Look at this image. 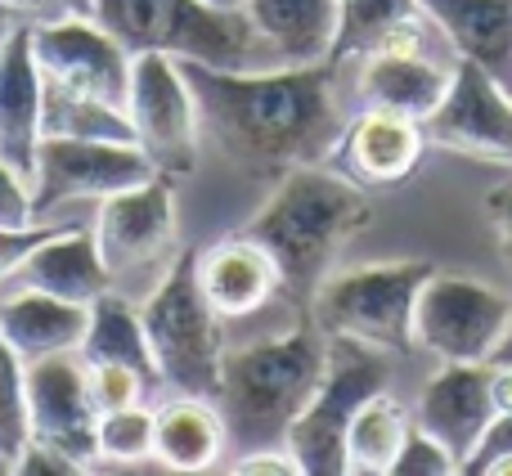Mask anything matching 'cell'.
<instances>
[{
  "label": "cell",
  "instance_id": "1",
  "mask_svg": "<svg viewBox=\"0 0 512 476\" xmlns=\"http://www.w3.org/2000/svg\"><path fill=\"white\" fill-rule=\"evenodd\" d=\"M194 90L203 135L252 176H283L288 167L328 162L342 108H337V63L306 68H207L180 63Z\"/></svg>",
  "mask_w": 512,
  "mask_h": 476
},
{
  "label": "cell",
  "instance_id": "2",
  "mask_svg": "<svg viewBox=\"0 0 512 476\" xmlns=\"http://www.w3.org/2000/svg\"><path fill=\"white\" fill-rule=\"evenodd\" d=\"M373 221V207L360 185L337 176L333 167H288L274 176V189L243 234L274 256L283 297L310 306L315 288L333 274L342 247Z\"/></svg>",
  "mask_w": 512,
  "mask_h": 476
},
{
  "label": "cell",
  "instance_id": "3",
  "mask_svg": "<svg viewBox=\"0 0 512 476\" xmlns=\"http://www.w3.org/2000/svg\"><path fill=\"white\" fill-rule=\"evenodd\" d=\"M328 369V337L315 324H297L288 333L243 342L225 351L216 409L225 418L230 454H248L261 445H288V427L315 396Z\"/></svg>",
  "mask_w": 512,
  "mask_h": 476
},
{
  "label": "cell",
  "instance_id": "4",
  "mask_svg": "<svg viewBox=\"0 0 512 476\" xmlns=\"http://www.w3.org/2000/svg\"><path fill=\"white\" fill-rule=\"evenodd\" d=\"M140 319L158 382H167L171 391H185V396L216 400L225 360V319L198 288V247L176 252V261L158 274L153 292L140 301Z\"/></svg>",
  "mask_w": 512,
  "mask_h": 476
},
{
  "label": "cell",
  "instance_id": "5",
  "mask_svg": "<svg viewBox=\"0 0 512 476\" xmlns=\"http://www.w3.org/2000/svg\"><path fill=\"white\" fill-rule=\"evenodd\" d=\"M95 23L131 54H171L207 68H270L248 18L203 0H95Z\"/></svg>",
  "mask_w": 512,
  "mask_h": 476
},
{
  "label": "cell",
  "instance_id": "6",
  "mask_svg": "<svg viewBox=\"0 0 512 476\" xmlns=\"http://www.w3.org/2000/svg\"><path fill=\"white\" fill-rule=\"evenodd\" d=\"M427 261H373L355 270L328 274L306 306V319L324 337L378 346V351H414V306L427 274Z\"/></svg>",
  "mask_w": 512,
  "mask_h": 476
},
{
  "label": "cell",
  "instance_id": "7",
  "mask_svg": "<svg viewBox=\"0 0 512 476\" xmlns=\"http://www.w3.org/2000/svg\"><path fill=\"white\" fill-rule=\"evenodd\" d=\"M387 351L351 342V337H328V369L319 378L315 396L288 427V450L297 454L306 476H342L346 472V427L351 414L387 387Z\"/></svg>",
  "mask_w": 512,
  "mask_h": 476
},
{
  "label": "cell",
  "instance_id": "8",
  "mask_svg": "<svg viewBox=\"0 0 512 476\" xmlns=\"http://www.w3.org/2000/svg\"><path fill=\"white\" fill-rule=\"evenodd\" d=\"M512 328V297L459 274H427L414 306V346L441 364H486Z\"/></svg>",
  "mask_w": 512,
  "mask_h": 476
},
{
  "label": "cell",
  "instance_id": "9",
  "mask_svg": "<svg viewBox=\"0 0 512 476\" xmlns=\"http://www.w3.org/2000/svg\"><path fill=\"white\" fill-rule=\"evenodd\" d=\"M126 122L135 149L167 180L194 176L198 167V104L185 81V68L171 54H135L131 90H126Z\"/></svg>",
  "mask_w": 512,
  "mask_h": 476
},
{
  "label": "cell",
  "instance_id": "10",
  "mask_svg": "<svg viewBox=\"0 0 512 476\" xmlns=\"http://www.w3.org/2000/svg\"><path fill=\"white\" fill-rule=\"evenodd\" d=\"M158 171L149 167L131 140H81V135H41L32 167V216L59 212V207L104 203L131 185H144Z\"/></svg>",
  "mask_w": 512,
  "mask_h": 476
},
{
  "label": "cell",
  "instance_id": "11",
  "mask_svg": "<svg viewBox=\"0 0 512 476\" xmlns=\"http://www.w3.org/2000/svg\"><path fill=\"white\" fill-rule=\"evenodd\" d=\"M171 185L176 180L149 176L144 185H131L99 203L95 238L113 279L144 270L162 274L176 261L180 234H176V189Z\"/></svg>",
  "mask_w": 512,
  "mask_h": 476
},
{
  "label": "cell",
  "instance_id": "12",
  "mask_svg": "<svg viewBox=\"0 0 512 476\" xmlns=\"http://www.w3.org/2000/svg\"><path fill=\"white\" fill-rule=\"evenodd\" d=\"M423 126L436 149L512 171V90L486 77L477 63L454 59L450 90Z\"/></svg>",
  "mask_w": 512,
  "mask_h": 476
},
{
  "label": "cell",
  "instance_id": "13",
  "mask_svg": "<svg viewBox=\"0 0 512 476\" xmlns=\"http://www.w3.org/2000/svg\"><path fill=\"white\" fill-rule=\"evenodd\" d=\"M32 54L50 86H63V90H72V95L104 99V104H113V108H126L135 54L126 50L108 27H99L95 18L36 23Z\"/></svg>",
  "mask_w": 512,
  "mask_h": 476
},
{
  "label": "cell",
  "instance_id": "14",
  "mask_svg": "<svg viewBox=\"0 0 512 476\" xmlns=\"http://www.w3.org/2000/svg\"><path fill=\"white\" fill-rule=\"evenodd\" d=\"M427 149L432 140L418 117L387 113V108H355L337 131L328 162L337 176L360 189H396L423 167Z\"/></svg>",
  "mask_w": 512,
  "mask_h": 476
},
{
  "label": "cell",
  "instance_id": "15",
  "mask_svg": "<svg viewBox=\"0 0 512 476\" xmlns=\"http://www.w3.org/2000/svg\"><path fill=\"white\" fill-rule=\"evenodd\" d=\"M27 414H32V441L54 445L81 472L95 468L99 409L90 400L81 351H59L27 364Z\"/></svg>",
  "mask_w": 512,
  "mask_h": 476
},
{
  "label": "cell",
  "instance_id": "16",
  "mask_svg": "<svg viewBox=\"0 0 512 476\" xmlns=\"http://www.w3.org/2000/svg\"><path fill=\"white\" fill-rule=\"evenodd\" d=\"M45 135V81L32 54V27L9 18L0 36V158L32 185Z\"/></svg>",
  "mask_w": 512,
  "mask_h": 476
},
{
  "label": "cell",
  "instance_id": "17",
  "mask_svg": "<svg viewBox=\"0 0 512 476\" xmlns=\"http://www.w3.org/2000/svg\"><path fill=\"white\" fill-rule=\"evenodd\" d=\"M495 400H490V360L486 364H441L432 382L423 387L414 409V427L445 445L459 459V472L468 468L472 450L481 445L486 427L495 423Z\"/></svg>",
  "mask_w": 512,
  "mask_h": 476
},
{
  "label": "cell",
  "instance_id": "18",
  "mask_svg": "<svg viewBox=\"0 0 512 476\" xmlns=\"http://www.w3.org/2000/svg\"><path fill=\"white\" fill-rule=\"evenodd\" d=\"M198 288L221 319H248L283 292L279 265L256 238L234 234L212 247H198Z\"/></svg>",
  "mask_w": 512,
  "mask_h": 476
},
{
  "label": "cell",
  "instance_id": "19",
  "mask_svg": "<svg viewBox=\"0 0 512 476\" xmlns=\"http://www.w3.org/2000/svg\"><path fill=\"white\" fill-rule=\"evenodd\" d=\"M454 77V59H436L432 50L369 54L355 72V108H387V113L427 117L441 108Z\"/></svg>",
  "mask_w": 512,
  "mask_h": 476
},
{
  "label": "cell",
  "instance_id": "20",
  "mask_svg": "<svg viewBox=\"0 0 512 476\" xmlns=\"http://www.w3.org/2000/svg\"><path fill=\"white\" fill-rule=\"evenodd\" d=\"M450 59L477 63L512 90V0H418Z\"/></svg>",
  "mask_w": 512,
  "mask_h": 476
},
{
  "label": "cell",
  "instance_id": "21",
  "mask_svg": "<svg viewBox=\"0 0 512 476\" xmlns=\"http://www.w3.org/2000/svg\"><path fill=\"white\" fill-rule=\"evenodd\" d=\"M243 18L270 68H306L333 59L337 0H248Z\"/></svg>",
  "mask_w": 512,
  "mask_h": 476
},
{
  "label": "cell",
  "instance_id": "22",
  "mask_svg": "<svg viewBox=\"0 0 512 476\" xmlns=\"http://www.w3.org/2000/svg\"><path fill=\"white\" fill-rule=\"evenodd\" d=\"M14 279L23 288H41L50 297L77 301V306H90L95 297H104L113 288V274L104 265L95 230H72V225H59L50 238H41L18 261Z\"/></svg>",
  "mask_w": 512,
  "mask_h": 476
},
{
  "label": "cell",
  "instance_id": "23",
  "mask_svg": "<svg viewBox=\"0 0 512 476\" xmlns=\"http://www.w3.org/2000/svg\"><path fill=\"white\" fill-rule=\"evenodd\" d=\"M432 36L436 32L418 0H337L333 63L346 68V63H360L369 54L427 50Z\"/></svg>",
  "mask_w": 512,
  "mask_h": 476
},
{
  "label": "cell",
  "instance_id": "24",
  "mask_svg": "<svg viewBox=\"0 0 512 476\" xmlns=\"http://www.w3.org/2000/svg\"><path fill=\"white\" fill-rule=\"evenodd\" d=\"M153 459L171 472H212L230 459L225 418L212 396L171 391L153 405Z\"/></svg>",
  "mask_w": 512,
  "mask_h": 476
},
{
  "label": "cell",
  "instance_id": "25",
  "mask_svg": "<svg viewBox=\"0 0 512 476\" xmlns=\"http://www.w3.org/2000/svg\"><path fill=\"white\" fill-rule=\"evenodd\" d=\"M86 319H90V306L50 297L41 288H23L9 301H0V337L14 346V355L23 364L59 355V351H81Z\"/></svg>",
  "mask_w": 512,
  "mask_h": 476
},
{
  "label": "cell",
  "instance_id": "26",
  "mask_svg": "<svg viewBox=\"0 0 512 476\" xmlns=\"http://www.w3.org/2000/svg\"><path fill=\"white\" fill-rule=\"evenodd\" d=\"M81 360H90V364H126V369L144 373L149 387H158V369H153L140 306H135L126 292H117V288H108L104 297L90 301L86 337H81Z\"/></svg>",
  "mask_w": 512,
  "mask_h": 476
},
{
  "label": "cell",
  "instance_id": "27",
  "mask_svg": "<svg viewBox=\"0 0 512 476\" xmlns=\"http://www.w3.org/2000/svg\"><path fill=\"white\" fill-rule=\"evenodd\" d=\"M414 432V414L387 387L373 391L346 427V472L351 476H391L400 450Z\"/></svg>",
  "mask_w": 512,
  "mask_h": 476
},
{
  "label": "cell",
  "instance_id": "28",
  "mask_svg": "<svg viewBox=\"0 0 512 476\" xmlns=\"http://www.w3.org/2000/svg\"><path fill=\"white\" fill-rule=\"evenodd\" d=\"M45 135H81V140H131V122H126V108H113V104H104V99H90V95H72V90L50 86V81H45Z\"/></svg>",
  "mask_w": 512,
  "mask_h": 476
},
{
  "label": "cell",
  "instance_id": "29",
  "mask_svg": "<svg viewBox=\"0 0 512 476\" xmlns=\"http://www.w3.org/2000/svg\"><path fill=\"white\" fill-rule=\"evenodd\" d=\"M32 445V414H27V364L0 337V472H14Z\"/></svg>",
  "mask_w": 512,
  "mask_h": 476
},
{
  "label": "cell",
  "instance_id": "30",
  "mask_svg": "<svg viewBox=\"0 0 512 476\" xmlns=\"http://www.w3.org/2000/svg\"><path fill=\"white\" fill-rule=\"evenodd\" d=\"M153 459V409L144 405H126L113 414H99L95 427V463H144Z\"/></svg>",
  "mask_w": 512,
  "mask_h": 476
},
{
  "label": "cell",
  "instance_id": "31",
  "mask_svg": "<svg viewBox=\"0 0 512 476\" xmlns=\"http://www.w3.org/2000/svg\"><path fill=\"white\" fill-rule=\"evenodd\" d=\"M86 387H90V400H95L99 414H113V409L140 405L144 391H149V378L126 369V364H90L86 360Z\"/></svg>",
  "mask_w": 512,
  "mask_h": 476
},
{
  "label": "cell",
  "instance_id": "32",
  "mask_svg": "<svg viewBox=\"0 0 512 476\" xmlns=\"http://www.w3.org/2000/svg\"><path fill=\"white\" fill-rule=\"evenodd\" d=\"M454 472H459V459L436 436H427L423 427L409 432L405 450H400L396 468H391V476H454Z\"/></svg>",
  "mask_w": 512,
  "mask_h": 476
},
{
  "label": "cell",
  "instance_id": "33",
  "mask_svg": "<svg viewBox=\"0 0 512 476\" xmlns=\"http://www.w3.org/2000/svg\"><path fill=\"white\" fill-rule=\"evenodd\" d=\"M14 23H59V18H95V0H0Z\"/></svg>",
  "mask_w": 512,
  "mask_h": 476
},
{
  "label": "cell",
  "instance_id": "34",
  "mask_svg": "<svg viewBox=\"0 0 512 476\" xmlns=\"http://www.w3.org/2000/svg\"><path fill=\"white\" fill-rule=\"evenodd\" d=\"M0 225H5V230H27V225H36L32 185H27L5 158H0Z\"/></svg>",
  "mask_w": 512,
  "mask_h": 476
},
{
  "label": "cell",
  "instance_id": "35",
  "mask_svg": "<svg viewBox=\"0 0 512 476\" xmlns=\"http://www.w3.org/2000/svg\"><path fill=\"white\" fill-rule=\"evenodd\" d=\"M486 221L495 230V243H499V261L508 270V283H512V180L495 185L486 194Z\"/></svg>",
  "mask_w": 512,
  "mask_h": 476
},
{
  "label": "cell",
  "instance_id": "36",
  "mask_svg": "<svg viewBox=\"0 0 512 476\" xmlns=\"http://www.w3.org/2000/svg\"><path fill=\"white\" fill-rule=\"evenodd\" d=\"M230 472H274V476H292L301 472L297 454L288 445H261V450H248V454H234L230 459Z\"/></svg>",
  "mask_w": 512,
  "mask_h": 476
},
{
  "label": "cell",
  "instance_id": "37",
  "mask_svg": "<svg viewBox=\"0 0 512 476\" xmlns=\"http://www.w3.org/2000/svg\"><path fill=\"white\" fill-rule=\"evenodd\" d=\"M508 450H512V414H499L495 423L486 427V436H481V445L472 450V459H468V468L463 472H481L495 454H508Z\"/></svg>",
  "mask_w": 512,
  "mask_h": 476
},
{
  "label": "cell",
  "instance_id": "38",
  "mask_svg": "<svg viewBox=\"0 0 512 476\" xmlns=\"http://www.w3.org/2000/svg\"><path fill=\"white\" fill-rule=\"evenodd\" d=\"M490 400H495V414H512V364L508 360H490Z\"/></svg>",
  "mask_w": 512,
  "mask_h": 476
},
{
  "label": "cell",
  "instance_id": "39",
  "mask_svg": "<svg viewBox=\"0 0 512 476\" xmlns=\"http://www.w3.org/2000/svg\"><path fill=\"white\" fill-rule=\"evenodd\" d=\"M477 476H512V450L508 454H495V459H490Z\"/></svg>",
  "mask_w": 512,
  "mask_h": 476
},
{
  "label": "cell",
  "instance_id": "40",
  "mask_svg": "<svg viewBox=\"0 0 512 476\" xmlns=\"http://www.w3.org/2000/svg\"><path fill=\"white\" fill-rule=\"evenodd\" d=\"M203 5H212V9H225V14H239L248 0H203Z\"/></svg>",
  "mask_w": 512,
  "mask_h": 476
},
{
  "label": "cell",
  "instance_id": "41",
  "mask_svg": "<svg viewBox=\"0 0 512 476\" xmlns=\"http://www.w3.org/2000/svg\"><path fill=\"white\" fill-rule=\"evenodd\" d=\"M495 360H508V364H512V328H508V337H504V346H499Z\"/></svg>",
  "mask_w": 512,
  "mask_h": 476
},
{
  "label": "cell",
  "instance_id": "42",
  "mask_svg": "<svg viewBox=\"0 0 512 476\" xmlns=\"http://www.w3.org/2000/svg\"><path fill=\"white\" fill-rule=\"evenodd\" d=\"M5 27H9V14H5V9H0V36H5Z\"/></svg>",
  "mask_w": 512,
  "mask_h": 476
}]
</instances>
